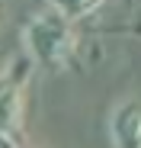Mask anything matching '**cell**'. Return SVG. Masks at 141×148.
<instances>
[{
    "label": "cell",
    "instance_id": "obj_1",
    "mask_svg": "<svg viewBox=\"0 0 141 148\" xmlns=\"http://www.w3.org/2000/svg\"><path fill=\"white\" fill-rule=\"evenodd\" d=\"M22 42H26V52L35 64L64 68L70 61V55H74V48H77V32H74L67 16H61L55 10H42L26 23Z\"/></svg>",
    "mask_w": 141,
    "mask_h": 148
},
{
    "label": "cell",
    "instance_id": "obj_2",
    "mask_svg": "<svg viewBox=\"0 0 141 148\" xmlns=\"http://www.w3.org/2000/svg\"><path fill=\"white\" fill-rule=\"evenodd\" d=\"M22 129V81L13 71L0 74V138H16Z\"/></svg>",
    "mask_w": 141,
    "mask_h": 148
},
{
    "label": "cell",
    "instance_id": "obj_3",
    "mask_svg": "<svg viewBox=\"0 0 141 148\" xmlns=\"http://www.w3.org/2000/svg\"><path fill=\"white\" fill-rule=\"evenodd\" d=\"M109 135L115 148H141V100H128L112 113Z\"/></svg>",
    "mask_w": 141,
    "mask_h": 148
},
{
    "label": "cell",
    "instance_id": "obj_4",
    "mask_svg": "<svg viewBox=\"0 0 141 148\" xmlns=\"http://www.w3.org/2000/svg\"><path fill=\"white\" fill-rule=\"evenodd\" d=\"M48 3H52L55 13H61V16H67V19H83V16H90L93 10H100L103 0H48Z\"/></svg>",
    "mask_w": 141,
    "mask_h": 148
}]
</instances>
